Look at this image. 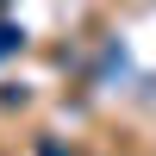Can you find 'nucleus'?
Listing matches in <instances>:
<instances>
[{
	"label": "nucleus",
	"instance_id": "nucleus-2",
	"mask_svg": "<svg viewBox=\"0 0 156 156\" xmlns=\"http://www.w3.org/2000/svg\"><path fill=\"white\" fill-rule=\"evenodd\" d=\"M37 156H62V144H37Z\"/></svg>",
	"mask_w": 156,
	"mask_h": 156
},
{
	"label": "nucleus",
	"instance_id": "nucleus-1",
	"mask_svg": "<svg viewBox=\"0 0 156 156\" xmlns=\"http://www.w3.org/2000/svg\"><path fill=\"white\" fill-rule=\"evenodd\" d=\"M12 50H25V31L19 25H0V56H12Z\"/></svg>",
	"mask_w": 156,
	"mask_h": 156
}]
</instances>
